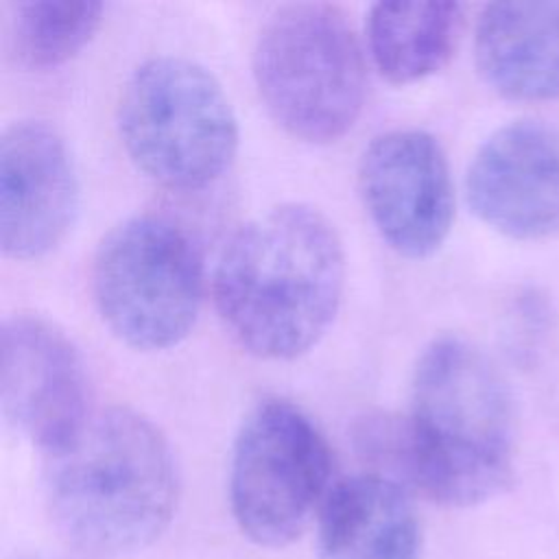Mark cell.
I'll use <instances>...</instances> for the list:
<instances>
[{"mask_svg":"<svg viewBox=\"0 0 559 559\" xmlns=\"http://www.w3.org/2000/svg\"><path fill=\"white\" fill-rule=\"evenodd\" d=\"M253 79L273 120L310 144L343 138L365 107L362 48L336 4L277 7L258 33Z\"/></svg>","mask_w":559,"mask_h":559,"instance_id":"cell-4","label":"cell"},{"mask_svg":"<svg viewBox=\"0 0 559 559\" xmlns=\"http://www.w3.org/2000/svg\"><path fill=\"white\" fill-rule=\"evenodd\" d=\"M319 559H421V522L406 489L358 474L328 491L317 520Z\"/></svg>","mask_w":559,"mask_h":559,"instance_id":"cell-13","label":"cell"},{"mask_svg":"<svg viewBox=\"0 0 559 559\" xmlns=\"http://www.w3.org/2000/svg\"><path fill=\"white\" fill-rule=\"evenodd\" d=\"M0 402L9 424L44 454L68 445L90 421L83 358L39 314H13L0 330Z\"/></svg>","mask_w":559,"mask_h":559,"instance_id":"cell-9","label":"cell"},{"mask_svg":"<svg viewBox=\"0 0 559 559\" xmlns=\"http://www.w3.org/2000/svg\"><path fill=\"white\" fill-rule=\"evenodd\" d=\"M474 59L483 81L509 100H559V2L487 4L476 22Z\"/></svg>","mask_w":559,"mask_h":559,"instance_id":"cell-12","label":"cell"},{"mask_svg":"<svg viewBox=\"0 0 559 559\" xmlns=\"http://www.w3.org/2000/svg\"><path fill=\"white\" fill-rule=\"evenodd\" d=\"M44 500L70 546L96 557L144 550L177 509L173 448L142 413L100 411L68 445L46 454Z\"/></svg>","mask_w":559,"mask_h":559,"instance_id":"cell-3","label":"cell"},{"mask_svg":"<svg viewBox=\"0 0 559 559\" xmlns=\"http://www.w3.org/2000/svg\"><path fill=\"white\" fill-rule=\"evenodd\" d=\"M367 454L402 472L445 507H476L513 478L515 406L493 360L461 336L430 341L411 380L402 419L367 426Z\"/></svg>","mask_w":559,"mask_h":559,"instance_id":"cell-1","label":"cell"},{"mask_svg":"<svg viewBox=\"0 0 559 559\" xmlns=\"http://www.w3.org/2000/svg\"><path fill=\"white\" fill-rule=\"evenodd\" d=\"M15 559H57V557H44V555H22V557H15Z\"/></svg>","mask_w":559,"mask_h":559,"instance_id":"cell-16","label":"cell"},{"mask_svg":"<svg viewBox=\"0 0 559 559\" xmlns=\"http://www.w3.org/2000/svg\"><path fill=\"white\" fill-rule=\"evenodd\" d=\"M343 286V242L328 216L306 203H282L240 225L212 275L221 321L266 360L314 347L338 312Z\"/></svg>","mask_w":559,"mask_h":559,"instance_id":"cell-2","label":"cell"},{"mask_svg":"<svg viewBox=\"0 0 559 559\" xmlns=\"http://www.w3.org/2000/svg\"><path fill=\"white\" fill-rule=\"evenodd\" d=\"M358 188L371 223L395 253L421 260L445 242L454 181L443 146L428 131L376 135L360 155Z\"/></svg>","mask_w":559,"mask_h":559,"instance_id":"cell-8","label":"cell"},{"mask_svg":"<svg viewBox=\"0 0 559 559\" xmlns=\"http://www.w3.org/2000/svg\"><path fill=\"white\" fill-rule=\"evenodd\" d=\"M203 260L170 216L135 214L111 227L92 260V295L107 328L129 347L181 343L203 301Z\"/></svg>","mask_w":559,"mask_h":559,"instance_id":"cell-6","label":"cell"},{"mask_svg":"<svg viewBox=\"0 0 559 559\" xmlns=\"http://www.w3.org/2000/svg\"><path fill=\"white\" fill-rule=\"evenodd\" d=\"M461 24L459 2H376L367 17L371 59L391 83L421 81L450 61Z\"/></svg>","mask_w":559,"mask_h":559,"instance_id":"cell-14","label":"cell"},{"mask_svg":"<svg viewBox=\"0 0 559 559\" xmlns=\"http://www.w3.org/2000/svg\"><path fill=\"white\" fill-rule=\"evenodd\" d=\"M118 133L131 162L170 190L218 181L238 151V122L216 76L186 57L140 63L118 103Z\"/></svg>","mask_w":559,"mask_h":559,"instance_id":"cell-5","label":"cell"},{"mask_svg":"<svg viewBox=\"0 0 559 559\" xmlns=\"http://www.w3.org/2000/svg\"><path fill=\"white\" fill-rule=\"evenodd\" d=\"M332 476L325 435L288 400L258 402L240 421L229 461V507L255 546L284 548L321 509Z\"/></svg>","mask_w":559,"mask_h":559,"instance_id":"cell-7","label":"cell"},{"mask_svg":"<svg viewBox=\"0 0 559 559\" xmlns=\"http://www.w3.org/2000/svg\"><path fill=\"white\" fill-rule=\"evenodd\" d=\"M465 194L472 212L513 240L559 234V129L522 118L496 129L474 153Z\"/></svg>","mask_w":559,"mask_h":559,"instance_id":"cell-10","label":"cell"},{"mask_svg":"<svg viewBox=\"0 0 559 559\" xmlns=\"http://www.w3.org/2000/svg\"><path fill=\"white\" fill-rule=\"evenodd\" d=\"M96 0H28L13 4L11 33L17 57L33 68H55L79 55L103 20Z\"/></svg>","mask_w":559,"mask_h":559,"instance_id":"cell-15","label":"cell"},{"mask_svg":"<svg viewBox=\"0 0 559 559\" xmlns=\"http://www.w3.org/2000/svg\"><path fill=\"white\" fill-rule=\"evenodd\" d=\"M79 179L63 135L44 120H17L0 138V247L7 258L37 260L68 234Z\"/></svg>","mask_w":559,"mask_h":559,"instance_id":"cell-11","label":"cell"}]
</instances>
